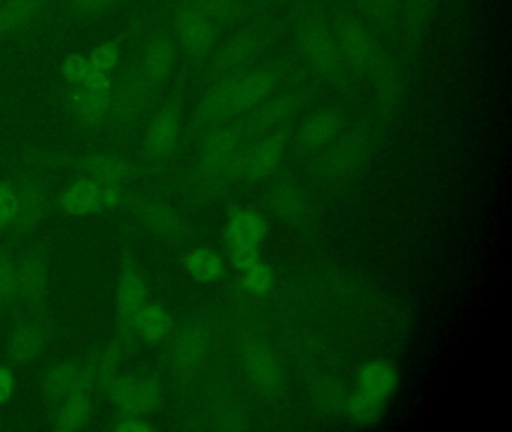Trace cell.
<instances>
[{
  "label": "cell",
  "instance_id": "cell-1",
  "mask_svg": "<svg viewBox=\"0 0 512 432\" xmlns=\"http://www.w3.org/2000/svg\"><path fill=\"white\" fill-rule=\"evenodd\" d=\"M304 71L295 51H280L250 68L211 81L194 108L188 135L200 140L212 129L250 113Z\"/></svg>",
  "mask_w": 512,
  "mask_h": 432
},
{
  "label": "cell",
  "instance_id": "cell-2",
  "mask_svg": "<svg viewBox=\"0 0 512 432\" xmlns=\"http://www.w3.org/2000/svg\"><path fill=\"white\" fill-rule=\"evenodd\" d=\"M329 15L350 74L370 81L379 101L386 108H394L403 93V78L394 57L350 6L337 3L329 8Z\"/></svg>",
  "mask_w": 512,
  "mask_h": 432
},
{
  "label": "cell",
  "instance_id": "cell-3",
  "mask_svg": "<svg viewBox=\"0 0 512 432\" xmlns=\"http://www.w3.org/2000/svg\"><path fill=\"white\" fill-rule=\"evenodd\" d=\"M50 174L32 165L0 176V240L20 246L37 236L55 210Z\"/></svg>",
  "mask_w": 512,
  "mask_h": 432
},
{
  "label": "cell",
  "instance_id": "cell-4",
  "mask_svg": "<svg viewBox=\"0 0 512 432\" xmlns=\"http://www.w3.org/2000/svg\"><path fill=\"white\" fill-rule=\"evenodd\" d=\"M287 33L305 71L337 89L350 86V74L335 38L329 8L319 0L293 5L287 12Z\"/></svg>",
  "mask_w": 512,
  "mask_h": 432
},
{
  "label": "cell",
  "instance_id": "cell-5",
  "mask_svg": "<svg viewBox=\"0 0 512 432\" xmlns=\"http://www.w3.org/2000/svg\"><path fill=\"white\" fill-rule=\"evenodd\" d=\"M23 164L40 168L46 173L62 170L70 179H88L107 186L131 188L140 182L136 158L124 149L97 147L89 150H55L34 152L26 156Z\"/></svg>",
  "mask_w": 512,
  "mask_h": 432
},
{
  "label": "cell",
  "instance_id": "cell-6",
  "mask_svg": "<svg viewBox=\"0 0 512 432\" xmlns=\"http://www.w3.org/2000/svg\"><path fill=\"white\" fill-rule=\"evenodd\" d=\"M287 33V14L272 15L266 12L256 20L242 24L221 39L208 62L202 66L206 84L224 75L250 68L272 53Z\"/></svg>",
  "mask_w": 512,
  "mask_h": 432
},
{
  "label": "cell",
  "instance_id": "cell-7",
  "mask_svg": "<svg viewBox=\"0 0 512 432\" xmlns=\"http://www.w3.org/2000/svg\"><path fill=\"white\" fill-rule=\"evenodd\" d=\"M184 134V93L173 90L157 102L140 132L139 156L136 158L140 179L158 186L169 170Z\"/></svg>",
  "mask_w": 512,
  "mask_h": 432
},
{
  "label": "cell",
  "instance_id": "cell-8",
  "mask_svg": "<svg viewBox=\"0 0 512 432\" xmlns=\"http://www.w3.org/2000/svg\"><path fill=\"white\" fill-rule=\"evenodd\" d=\"M160 96L140 71L137 60H131L113 83L109 117L101 135L106 146L124 149L127 143L139 137Z\"/></svg>",
  "mask_w": 512,
  "mask_h": 432
},
{
  "label": "cell",
  "instance_id": "cell-9",
  "mask_svg": "<svg viewBox=\"0 0 512 432\" xmlns=\"http://www.w3.org/2000/svg\"><path fill=\"white\" fill-rule=\"evenodd\" d=\"M151 287L130 234L122 236L118 249V270L115 282V320L110 341L115 342L127 359L139 353L142 344L137 336L136 321L140 309L149 299Z\"/></svg>",
  "mask_w": 512,
  "mask_h": 432
},
{
  "label": "cell",
  "instance_id": "cell-10",
  "mask_svg": "<svg viewBox=\"0 0 512 432\" xmlns=\"http://www.w3.org/2000/svg\"><path fill=\"white\" fill-rule=\"evenodd\" d=\"M215 348V327L208 317L193 315L173 326L158 357L164 374L187 386L203 374Z\"/></svg>",
  "mask_w": 512,
  "mask_h": 432
},
{
  "label": "cell",
  "instance_id": "cell-11",
  "mask_svg": "<svg viewBox=\"0 0 512 432\" xmlns=\"http://www.w3.org/2000/svg\"><path fill=\"white\" fill-rule=\"evenodd\" d=\"M121 209L133 225L143 228L170 248H181L190 240V225L160 186H131L125 192Z\"/></svg>",
  "mask_w": 512,
  "mask_h": 432
},
{
  "label": "cell",
  "instance_id": "cell-12",
  "mask_svg": "<svg viewBox=\"0 0 512 432\" xmlns=\"http://www.w3.org/2000/svg\"><path fill=\"white\" fill-rule=\"evenodd\" d=\"M116 414L149 417L160 410L164 401V384L160 374L148 369L116 372L98 389Z\"/></svg>",
  "mask_w": 512,
  "mask_h": 432
},
{
  "label": "cell",
  "instance_id": "cell-13",
  "mask_svg": "<svg viewBox=\"0 0 512 432\" xmlns=\"http://www.w3.org/2000/svg\"><path fill=\"white\" fill-rule=\"evenodd\" d=\"M56 335L58 326L46 309H17L10 317V326L5 336V360L11 368H28L46 354Z\"/></svg>",
  "mask_w": 512,
  "mask_h": 432
},
{
  "label": "cell",
  "instance_id": "cell-14",
  "mask_svg": "<svg viewBox=\"0 0 512 432\" xmlns=\"http://www.w3.org/2000/svg\"><path fill=\"white\" fill-rule=\"evenodd\" d=\"M19 309L43 311L52 287V243L32 237L16 248Z\"/></svg>",
  "mask_w": 512,
  "mask_h": 432
},
{
  "label": "cell",
  "instance_id": "cell-15",
  "mask_svg": "<svg viewBox=\"0 0 512 432\" xmlns=\"http://www.w3.org/2000/svg\"><path fill=\"white\" fill-rule=\"evenodd\" d=\"M170 23L179 53L184 54L194 68H202L223 39V32L184 0L173 2Z\"/></svg>",
  "mask_w": 512,
  "mask_h": 432
},
{
  "label": "cell",
  "instance_id": "cell-16",
  "mask_svg": "<svg viewBox=\"0 0 512 432\" xmlns=\"http://www.w3.org/2000/svg\"><path fill=\"white\" fill-rule=\"evenodd\" d=\"M112 90L95 92L85 87L64 84L62 108L71 129L79 137L95 138L103 135L109 117Z\"/></svg>",
  "mask_w": 512,
  "mask_h": 432
},
{
  "label": "cell",
  "instance_id": "cell-17",
  "mask_svg": "<svg viewBox=\"0 0 512 432\" xmlns=\"http://www.w3.org/2000/svg\"><path fill=\"white\" fill-rule=\"evenodd\" d=\"M127 189L101 185L94 180L70 179V183L56 194L55 210L68 218H83L121 209Z\"/></svg>",
  "mask_w": 512,
  "mask_h": 432
},
{
  "label": "cell",
  "instance_id": "cell-18",
  "mask_svg": "<svg viewBox=\"0 0 512 432\" xmlns=\"http://www.w3.org/2000/svg\"><path fill=\"white\" fill-rule=\"evenodd\" d=\"M178 44L170 20L152 27L136 57L140 71L154 89L163 93L178 65Z\"/></svg>",
  "mask_w": 512,
  "mask_h": 432
},
{
  "label": "cell",
  "instance_id": "cell-19",
  "mask_svg": "<svg viewBox=\"0 0 512 432\" xmlns=\"http://www.w3.org/2000/svg\"><path fill=\"white\" fill-rule=\"evenodd\" d=\"M77 392L95 395L85 354L56 359L46 366L40 377V393L47 407Z\"/></svg>",
  "mask_w": 512,
  "mask_h": 432
},
{
  "label": "cell",
  "instance_id": "cell-20",
  "mask_svg": "<svg viewBox=\"0 0 512 432\" xmlns=\"http://www.w3.org/2000/svg\"><path fill=\"white\" fill-rule=\"evenodd\" d=\"M371 135L367 129L344 131L316 159V171L325 177H343L358 170L370 155Z\"/></svg>",
  "mask_w": 512,
  "mask_h": 432
},
{
  "label": "cell",
  "instance_id": "cell-21",
  "mask_svg": "<svg viewBox=\"0 0 512 432\" xmlns=\"http://www.w3.org/2000/svg\"><path fill=\"white\" fill-rule=\"evenodd\" d=\"M289 134L284 129H275L257 138L253 144L242 149L236 162L235 173L244 179L257 182L271 176L283 161Z\"/></svg>",
  "mask_w": 512,
  "mask_h": 432
},
{
  "label": "cell",
  "instance_id": "cell-22",
  "mask_svg": "<svg viewBox=\"0 0 512 432\" xmlns=\"http://www.w3.org/2000/svg\"><path fill=\"white\" fill-rule=\"evenodd\" d=\"M347 128V114L335 105L317 108L308 114L295 134L296 149L304 153L322 152L343 135Z\"/></svg>",
  "mask_w": 512,
  "mask_h": 432
},
{
  "label": "cell",
  "instance_id": "cell-23",
  "mask_svg": "<svg viewBox=\"0 0 512 432\" xmlns=\"http://www.w3.org/2000/svg\"><path fill=\"white\" fill-rule=\"evenodd\" d=\"M245 372L253 386L265 395H277L284 384V371L275 351L265 342L254 341L244 348Z\"/></svg>",
  "mask_w": 512,
  "mask_h": 432
},
{
  "label": "cell",
  "instance_id": "cell-24",
  "mask_svg": "<svg viewBox=\"0 0 512 432\" xmlns=\"http://www.w3.org/2000/svg\"><path fill=\"white\" fill-rule=\"evenodd\" d=\"M199 9L221 32H232L248 21L256 20L269 11L268 6L257 0H184Z\"/></svg>",
  "mask_w": 512,
  "mask_h": 432
},
{
  "label": "cell",
  "instance_id": "cell-25",
  "mask_svg": "<svg viewBox=\"0 0 512 432\" xmlns=\"http://www.w3.org/2000/svg\"><path fill=\"white\" fill-rule=\"evenodd\" d=\"M266 234L268 221L262 213L253 209L235 210L224 228V239L229 252L262 251Z\"/></svg>",
  "mask_w": 512,
  "mask_h": 432
},
{
  "label": "cell",
  "instance_id": "cell-26",
  "mask_svg": "<svg viewBox=\"0 0 512 432\" xmlns=\"http://www.w3.org/2000/svg\"><path fill=\"white\" fill-rule=\"evenodd\" d=\"M94 398V393L77 392L47 407L50 429L55 432L85 431L92 420Z\"/></svg>",
  "mask_w": 512,
  "mask_h": 432
},
{
  "label": "cell",
  "instance_id": "cell-27",
  "mask_svg": "<svg viewBox=\"0 0 512 432\" xmlns=\"http://www.w3.org/2000/svg\"><path fill=\"white\" fill-rule=\"evenodd\" d=\"M52 0H4L0 3V41L28 32L41 20Z\"/></svg>",
  "mask_w": 512,
  "mask_h": 432
},
{
  "label": "cell",
  "instance_id": "cell-28",
  "mask_svg": "<svg viewBox=\"0 0 512 432\" xmlns=\"http://www.w3.org/2000/svg\"><path fill=\"white\" fill-rule=\"evenodd\" d=\"M398 383H400V375L392 363L386 360H373L362 366L359 371L356 392L386 404L397 392Z\"/></svg>",
  "mask_w": 512,
  "mask_h": 432
},
{
  "label": "cell",
  "instance_id": "cell-29",
  "mask_svg": "<svg viewBox=\"0 0 512 432\" xmlns=\"http://www.w3.org/2000/svg\"><path fill=\"white\" fill-rule=\"evenodd\" d=\"M271 209L281 221H302L310 213L307 191L296 180H278L271 189Z\"/></svg>",
  "mask_w": 512,
  "mask_h": 432
},
{
  "label": "cell",
  "instance_id": "cell-30",
  "mask_svg": "<svg viewBox=\"0 0 512 432\" xmlns=\"http://www.w3.org/2000/svg\"><path fill=\"white\" fill-rule=\"evenodd\" d=\"M352 11L371 29L394 32L400 26L403 0H350Z\"/></svg>",
  "mask_w": 512,
  "mask_h": 432
},
{
  "label": "cell",
  "instance_id": "cell-31",
  "mask_svg": "<svg viewBox=\"0 0 512 432\" xmlns=\"http://www.w3.org/2000/svg\"><path fill=\"white\" fill-rule=\"evenodd\" d=\"M172 329L173 320L166 306L148 299V302L140 309L136 321L137 336H139L142 347L143 345L163 344Z\"/></svg>",
  "mask_w": 512,
  "mask_h": 432
},
{
  "label": "cell",
  "instance_id": "cell-32",
  "mask_svg": "<svg viewBox=\"0 0 512 432\" xmlns=\"http://www.w3.org/2000/svg\"><path fill=\"white\" fill-rule=\"evenodd\" d=\"M436 0H403V14H401L400 39L407 47L418 44L419 39L424 36L431 15L434 12Z\"/></svg>",
  "mask_w": 512,
  "mask_h": 432
},
{
  "label": "cell",
  "instance_id": "cell-33",
  "mask_svg": "<svg viewBox=\"0 0 512 432\" xmlns=\"http://www.w3.org/2000/svg\"><path fill=\"white\" fill-rule=\"evenodd\" d=\"M17 309L16 246L0 240V317L10 318Z\"/></svg>",
  "mask_w": 512,
  "mask_h": 432
},
{
  "label": "cell",
  "instance_id": "cell-34",
  "mask_svg": "<svg viewBox=\"0 0 512 432\" xmlns=\"http://www.w3.org/2000/svg\"><path fill=\"white\" fill-rule=\"evenodd\" d=\"M184 267L199 282H215L224 275L223 257L211 248H193L184 257Z\"/></svg>",
  "mask_w": 512,
  "mask_h": 432
},
{
  "label": "cell",
  "instance_id": "cell-35",
  "mask_svg": "<svg viewBox=\"0 0 512 432\" xmlns=\"http://www.w3.org/2000/svg\"><path fill=\"white\" fill-rule=\"evenodd\" d=\"M128 0H61L65 15L71 20L91 21L121 8Z\"/></svg>",
  "mask_w": 512,
  "mask_h": 432
},
{
  "label": "cell",
  "instance_id": "cell-36",
  "mask_svg": "<svg viewBox=\"0 0 512 432\" xmlns=\"http://www.w3.org/2000/svg\"><path fill=\"white\" fill-rule=\"evenodd\" d=\"M346 411L355 425L368 428V426L377 425L382 420L385 404L356 392L347 399Z\"/></svg>",
  "mask_w": 512,
  "mask_h": 432
},
{
  "label": "cell",
  "instance_id": "cell-37",
  "mask_svg": "<svg viewBox=\"0 0 512 432\" xmlns=\"http://www.w3.org/2000/svg\"><path fill=\"white\" fill-rule=\"evenodd\" d=\"M242 273H244L242 284H244V288L248 293L262 296V294L269 293L272 285H274V273H272L271 267L268 264L262 263V260L257 261L256 264L248 267Z\"/></svg>",
  "mask_w": 512,
  "mask_h": 432
},
{
  "label": "cell",
  "instance_id": "cell-38",
  "mask_svg": "<svg viewBox=\"0 0 512 432\" xmlns=\"http://www.w3.org/2000/svg\"><path fill=\"white\" fill-rule=\"evenodd\" d=\"M89 63L98 71L112 74L118 69L121 62V48L116 42L107 41L94 48L91 56L88 57Z\"/></svg>",
  "mask_w": 512,
  "mask_h": 432
},
{
  "label": "cell",
  "instance_id": "cell-39",
  "mask_svg": "<svg viewBox=\"0 0 512 432\" xmlns=\"http://www.w3.org/2000/svg\"><path fill=\"white\" fill-rule=\"evenodd\" d=\"M89 69H91V63H89L88 57L82 56V54H71L62 63L61 72L64 84L82 86Z\"/></svg>",
  "mask_w": 512,
  "mask_h": 432
},
{
  "label": "cell",
  "instance_id": "cell-40",
  "mask_svg": "<svg viewBox=\"0 0 512 432\" xmlns=\"http://www.w3.org/2000/svg\"><path fill=\"white\" fill-rule=\"evenodd\" d=\"M109 428L115 432L155 431V426L149 422L148 417L127 416V414H116Z\"/></svg>",
  "mask_w": 512,
  "mask_h": 432
},
{
  "label": "cell",
  "instance_id": "cell-41",
  "mask_svg": "<svg viewBox=\"0 0 512 432\" xmlns=\"http://www.w3.org/2000/svg\"><path fill=\"white\" fill-rule=\"evenodd\" d=\"M14 371L10 365H0V404H4L7 399L11 398L14 392Z\"/></svg>",
  "mask_w": 512,
  "mask_h": 432
},
{
  "label": "cell",
  "instance_id": "cell-42",
  "mask_svg": "<svg viewBox=\"0 0 512 432\" xmlns=\"http://www.w3.org/2000/svg\"><path fill=\"white\" fill-rule=\"evenodd\" d=\"M257 2L272 8V6L277 5H299V3L310 2V0H257Z\"/></svg>",
  "mask_w": 512,
  "mask_h": 432
},
{
  "label": "cell",
  "instance_id": "cell-43",
  "mask_svg": "<svg viewBox=\"0 0 512 432\" xmlns=\"http://www.w3.org/2000/svg\"><path fill=\"white\" fill-rule=\"evenodd\" d=\"M4 2V0H0V3Z\"/></svg>",
  "mask_w": 512,
  "mask_h": 432
}]
</instances>
